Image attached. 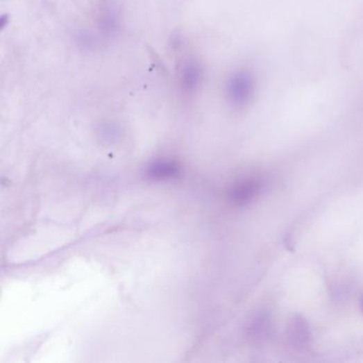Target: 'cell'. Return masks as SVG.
<instances>
[{
	"label": "cell",
	"mask_w": 363,
	"mask_h": 363,
	"mask_svg": "<svg viewBox=\"0 0 363 363\" xmlns=\"http://www.w3.org/2000/svg\"><path fill=\"white\" fill-rule=\"evenodd\" d=\"M256 93V79L248 69H239L231 74L226 83L225 94L228 103L235 109L247 107Z\"/></svg>",
	"instance_id": "obj_1"
},
{
	"label": "cell",
	"mask_w": 363,
	"mask_h": 363,
	"mask_svg": "<svg viewBox=\"0 0 363 363\" xmlns=\"http://www.w3.org/2000/svg\"><path fill=\"white\" fill-rule=\"evenodd\" d=\"M203 81V69L196 60L189 59L183 63L180 71V85L185 93L197 91Z\"/></svg>",
	"instance_id": "obj_2"
},
{
	"label": "cell",
	"mask_w": 363,
	"mask_h": 363,
	"mask_svg": "<svg viewBox=\"0 0 363 363\" xmlns=\"http://www.w3.org/2000/svg\"><path fill=\"white\" fill-rule=\"evenodd\" d=\"M179 171L178 164L174 161H158L149 167V175L153 178H169Z\"/></svg>",
	"instance_id": "obj_3"
},
{
	"label": "cell",
	"mask_w": 363,
	"mask_h": 363,
	"mask_svg": "<svg viewBox=\"0 0 363 363\" xmlns=\"http://www.w3.org/2000/svg\"><path fill=\"white\" fill-rule=\"evenodd\" d=\"M257 191H258V183H255L254 181H246L242 185H237L233 189L231 192V199L235 203H243L253 199Z\"/></svg>",
	"instance_id": "obj_4"
},
{
	"label": "cell",
	"mask_w": 363,
	"mask_h": 363,
	"mask_svg": "<svg viewBox=\"0 0 363 363\" xmlns=\"http://www.w3.org/2000/svg\"><path fill=\"white\" fill-rule=\"evenodd\" d=\"M362 309H363V301H362Z\"/></svg>",
	"instance_id": "obj_5"
}]
</instances>
